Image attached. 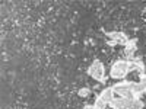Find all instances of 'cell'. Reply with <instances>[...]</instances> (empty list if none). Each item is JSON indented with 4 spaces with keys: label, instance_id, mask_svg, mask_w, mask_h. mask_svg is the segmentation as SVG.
Returning a JSON list of instances; mask_svg holds the SVG:
<instances>
[{
    "label": "cell",
    "instance_id": "12",
    "mask_svg": "<svg viewBox=\"0 0 146 109\" xmlns=\"http://www.w3.org/2000/svg\"><path fill=\"white\" fill-rule=\"evenodd\" d=\"M143 13H146V6H145V9H143Z\"/></svg>",
    "mask_w": 146,
    "mask_h": 109
},
{
    "label": "cell",
    "instance_id": "11",
    "mask_svg": "<svg viewBox=\"0 0 146 109\" xmlns=\"http://www.w3.org/2000/svg\"><path fill=\"white\" fill-rule=\"evenodd\" d=\"M83 109H95V108H94V105H89V103H86V105L83 106Z\"/></svg>",
    "mask_w": 146,
    "mask_h": 109
},
{
    "label": "cell",
    "instance_id": "7",
    "mask_svg": "<svg viewBox=\"0 0 146 109\" xmlns=\"http://www.w3.org/2000/svg\"><path fill=\"white\" fill-rule=\"evenodd\" d=\"M143 108H145V103L142 102V99H131L127 109H143Z\"/></svg>",
    "mask_w": 146,
    "mask_h": 109
},
{
    "label": "cell",
    "instance_id": "3",
    "mask_svg": "<svg viewBox=\"0 0 146 109\" xmlns=\"http://www.w3.org/2000/svg\"><path fill=\"white\" fill-rule=\"evenodd\" d=\"M98 95H100V98H101L104 102H107L108 105L111 103V102H113V99L115 98V96H114L115 93H114V89H113V86L105 87V89H104V90H101Z\"/></svg>",
    "mask_w": 146,
    "mask_h": 109
},
{
    "label": "cell",
    "instance_id": "4",
    "mask_svg": "<svg viewBox=\"0 0 146 109\" xmlns=\"http://www.w3.org/2000/svg\"><path fill=\"white\" fill-rule=\"evenodd\" d=\"M127 74H129L127 71H123V70H117V68H113V67H111V70H110V77H111V79H115V80L124 79Z\"/></svg>",
    "mask_w": 146,
    "mask_h": 109
},
{
    "label": "cell",
    "instance_id": "5",
    "mask_svg": "<svg viewBox=\"0 0 146 109\" xmlns=\"http://www.w3.org/2000/svg\"><path fill=\"white\" fill-rule=\"evenodd\" d=\"M114 87H121V89H130L133 90V87H135V81L131 80H121L120 83H115Z\"/></svg>",
    "mask_w": 146,
    "mask_h": 109
},
{
    "label": "cell",
    "instance_id": "10",
    "mask_svg": "<svg viewBox=\"0 0 146 109\" xmlns=\"http://www.w3.org/2000/svg\"><path fill=\"white\" fill-rule=\"evenodd\" d=\"M107 45H108V47H115V45H118V42H115V41H113V39H108V41H107Z\"/></svg>",
    "mask_w": 146,
    "mask_h": 109
},
{
    "label": "cell",
    "instance_id": "2",
    "mask_svg": "<svg viewBox=\"0 0 146 109\" xmlns=\"http://www.w3.org/2000/svg\"><path fill=\"white\" fill-rule=\"evenodd\" d=\"M105 35L108 36V39H113V41L118 42L120 45H124L129 41L127 35L124 32H105Z\"/></svg>",
    "mask_w": 146,
    "mask_h": 109
},
{
    "label": "cell",
    "instance_id": "8",
    "mask_svg": "<svg viewBox=\"0 0 146 109\" xmlns=\"http://www.w3.org/2000/svg\"><path fill=\"white\" fill-rule=\"evenodd\" d=\"M107 106H108V103L104 102V100L100 98V95L96 96V98H95V102H94V108H95V109H105Z\"/></svg>",
    "mask_w": 146,
    "mask_h": 109
},
{
    "label": "cell",
    "instance_id": "6",
    "mask_svg": "<svg viewBox=\"0 0 146 109\" xmlns=\"http://www.w3.org/2000/svg\"><path fill=\"white\" fill-rule=\"evenodd\" d=\"M137 42H139V39H137V38L129 39V41H127V42L124 44V50H127V51H136Z\"/></svg>",
    "mask_w": 146,
    "mask_h": 109
},
{
    "label": "cell",
    "instance_id": "1",
    "mask_svg": "<svg viewBox=\"0 0 146 109\" xmlns=\"http://www.w3.org/2000/svg\"><path fill=\"white\" fill-rule=\"evenodd\" d=\"M88 74L95 79L96 81H98L100 84H105L107 83V76H105V66L100 61L98 58L94 60V63L88 67Z\"/></svg>",
    "mask_w": 146,
    "mask_h": 109
},
{
    "label": "cell",
    "instance_id": "9",
    "mask_svg": "<svg viewBox=\"0 0 146 109\" xmlns=\"http://www.w3.org/2000/svg\"><path fill=\"white\" fill-rule=\"evenodd\" d=\"M91 93H92V89H89V87H82L78 92V95L80 98H88V96H91Z\"/></svg>",
    "mask_w": 146,
    "mask_h": 109
}]
</instances>
